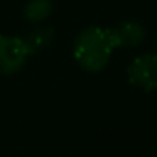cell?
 I'll return each mask as SVG.
<instances>
[{"label":"cell","instance_id":"cell-6","mask_svg":"<svg viewBox=\"0 0 157 157\" xmlns=\"http://www.w3.org/2000/svg\"><path fill=\"white\" fill-rule=\"evenodd\" d=\"M54 12V2L52 0H27L22 9V17L34 25L44 24Z\"/></svg>","mask_w":157,"mask_h":157},{"label":"cell","instance_id":"cell-2","mask_svg":"<svg viewBox=\"0 0 157 157\" xmlns=\"http://www.w3.org/2000/svg\"><path fill=\"white\" fill-rule=\"evenodd\" d=\"M24 37L0 34V75L10 76L19 73L31 58Z\"/></svg>","mask_w":157,"mask_h":157},{"label":"cell","instance_id":"cell-4","mask_svg":"<svg viewBox=\"0 0 157 157\" xmlns=\"http://www.w3.org/2000/svg\"><path fill=\"white\" fill-rule=\"evenodd\" d=\"M110 31L112 41L117 48H123V49H132L137 48L144 42L145 39V27L137 21H120L118 24H115Z\"/></svg>","mask_w":157,"mask_h":157},{"label":"cell","instance_id":"cell-1","mask_svg":"<svg viewBox=\"0 0 157 157\" xmlns=\"http://www.w3.org/2000/svg\"><path fill=\"white\" fill-rule=\"evenodd\" d=\"M115 44L108 29L88 25L81 29L73 41V58L76 64L88 73H98L108 66Z\"/></svg>","mask_w":157,"mask_h":157},{"label":"cell","instance_id":"cell-7","mask_svg":"<svg viewBox=\"0 0 157 157\" xmlns=\"http://www.w3.org/2000/svg\"><path fill=\"white\" fill-rule=\"evenodd\" d=\"M155 48H157V41H155Z\"/></svg>","mask_w":157,"mask_h":157},{"label":"cell","instance_id":"cell-3","mask_svg":"<svg viewBox=\"0 0 157 157\" xmlns=\"http://www.w3.org/2000/svg\"><path fill=\"white\" fill-rule=\"evenodd\" d=\"M128 83L142 91H157V52L140 54L127 68Z\"/></svg>","mask_w":157,"mask_h":157},{"label":"cell","instance_id":"cell-5","mask_svg":"<svg viewBox=\"0 0 157 157\" xmlns=\"http://www.w3.org/2000/svg\"><path fill=\"white\" fill-rule=\"evenodd\" d=\"M54 39H56V31L52 25L48 24L36 25L24 36V41L27 44L31 54H39V52L49 49L54 42Z\"/></svg>","mask_w":157,"mask_h":157}]
</instances>
